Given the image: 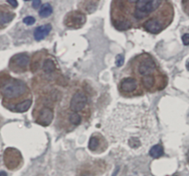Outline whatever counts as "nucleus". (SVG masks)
<instances>
[{
    "label": "nucleus",
    "instance_id": "0eeeda50",
    "mask_svg": "<svg viewBox=\"0 0 189 176\" xmlns=\"http://www.w3.org/2000/svg\"><path fill=\"white\" fill-rule=\"evenodd\" d=\"M85 22L86 16L80 11H70L64 19V24L70 29H79L85 24Z\"/></svg>",
    "mask_w": 189,
    "mask_h": 176
},
{
    "label": "nucleus",
    "instance_id": "cd10ccee",
    "mask_svg": "<svg viewBox=\"0 0 189 176\" xmlns=\"http://www.w3.org/2000/svg\"><path fill=\"white\" fill-rule=\"evenodd\" d=\"M0 176H7V174L5 172H0Z\"/></svg>",
    "mask_w": 189,
    "mask_h": 176
},
{
    "label": "nucleus",
    "instance_id": "f8f14e48",
    "mask_svg": "<svg viewBox=\"0 0 189 176\" xmlns=\"http://www.w3.org/2000/svg\"><path fill=\"white\" fill-rule=\"evenodd\" d=\"M138 87L139 85H138L137 80L134 78L129 77V78H124L120 82L119 90L123 94H134L137 90Z\"/></svg>",
    "mask_w": 189,
    "mask_h": 176
},
{
    "label": "nucleus",
    "instance_id": "dca6fc26",
    "mask_svg": "<svg viewBox=\"0 0 189 176\" xmlns=\"http://www.w3.org/2000/svg\"><path fill=\"white\" fill-rule=\"evenodd\" d=\"M32 99H26L24 101H22L21 103H16L13 107H12V110L14 112H17V113H25L29 110V108L31 107L32 105Z\"/></svg>",
    "mask_w": 189,
    "mask_h": 176
},
{
    "label": "nucleus",
    "instance_id": "bb28decb",
    "mask_svg": "<svg viewBox=\"0 0 189 176\" xmlns=\"http://www.w3.org/2000/svg\"><path fill=\"white\" fill-rule=\"evenodd\" d=\"M8 4H10L12 6H14V7H17L18 6V2L17 1H15V0H8V1H6Z\"/></svg>",
    "mask_w": 189,
    "mask_h": 176
},
{
    "label": "nucleus",
    "instance_id": "b1692460",
    "mask_svg": "<svg viewBox=\"0 0 189 176\" xmlns=\"http://www.w3.org/2000/svg\"><path fill=\"white\" fill-rule=\"evenodd\" d=\"M124 61H125V59L123 57V56H122V55H118V56L116 57V65H117V66L123 65H124Z\"/></svg>",
    "mask_w": 189,
    "mask_h": 176
},
{
    "label": "nucleus",
    "instance_id": "9b49d317",
    "mask_svg": "<svg viewBox=\"0 0 189 176\" xmlns=\"http://www.w3.org/2000/svg\"><path fill=\"white\" fill-rule=\"evenodd\" d=\"M108 147L106 139L100 134H94L90 136L89 141V149L94 153L103 152Z\"/></svg>",
    "mask_w": 189,
    "mask_h": 176
},
{
    "label": "nucleus",
    "instance_id": "5701e85b",
    "mask_svg": "<svg viewBox=\"0 0 189 176\" xmlns=\"http://www.w3.org/2000/svg\"><path fill=\"white\" fill-rule=\"evenodd\" d=\"M23 22L26 24V25H28V26H31V25H33L34 23H35V19L33 18V17H26V18H24V19H23Z\"/></svg>",
    "mask_w": 189,
    "mask_h": 176
},
{
    "label": "nucleus",
    "instance_id": "f03ea898",
    "mask_svg": "<svg viewBox=\"0 0 189 176\" xmlns=\"http://www.w3.org/2000/svg\"><path fill=\"white\" fill-rule=\"evenodd\" d=\"M28 92L29 89L27 85L23 81L19 79L9 80L2 88V94L6 100H17L19 98H25Z\"/></svg>",
    "mask_w": 189,
    "mask_h": 176
},
{
    "label": "nucleus",
    "instance_id": "c85d7f7f",
    "mask_svg": "<svg viewBox=\"0 0 189 176\" xmlns=\"http://www.w3.org/2000/svg\"><path fill=\"white\" fill-rule=\"evenodd\" d=\"M187 68H188V69H189V61H188V62H187Z\"/></svg>",
    "mask_w": 189,
    "mask_h": 176
},
{
    "label": "nucleus",
    "instance_id": "ddd939ff",
    "mask_svg": "<svg viewBox=\"0 0 189 176\" xmlns=\"http://www.w3.org/2000/svg\"><path fill=\"white\" fill-rule=\"evenodd\" d=\"M141 84L143 88L148 91L156 90L157 87V77L155 75L145 76L141 78Z\"/></svg>",
    "mask_w": 189,
    "mask_h": 176
},
{
    "label": "nucleus",
    "instance_id": "6e6552de",
    "mask_svg": "<svg viewBox=\"0 0 189 176\" xmlns=\"http://www.w3.org/2000/svg\"><path fill=\"white\" fill-rule=\"evenodd\" d=\"M30 57L27 54L21 53L15 55L9 61V67L16 73H23L27 70Z\"/></svg>",
    "mask_w": 189,
    "mask_h": 176
},
{
    "label": "nucleus",
    "instance_id": "4be33fe9",
    "mask_svg": "<svg viewBox=\"0 0 189 176\" xmlns=\"http://www.w3.org/2000/svg\"><path fill=\"white\" fill-rule=\"evenodd\" d=\"M52 6L49 4H44L43 5V6L40 9L39 15L41 18H47L52 14Z\"/></svg>",
    "mask_w": 189,
    "mask_h": 176
},
{
    "label": "nucleus",
    "instance_id": "f257e3e1",
    "mask_svg": "<svg viewBox=\"0 0 189 176\" xmlns=\"http://www.w3.org/2000/svg\"><path fill=\"white\" fill-rule=\"evenodd\" d=\"M154 127L152 116L146 108L118 104L107 118L103 130L112 143L139 154L157 141Z\"/></svg>",
    "mask_w": 189,
    "mask_h": 176
},
{
    "label": "nucleus",
    "instance_id": "6ab92c4d",
    "mask_svg": "<svg viewBox=\"0 0 189 176\" xmlns=\"http://www.w3.org/2000/svg\"><path fill=\"white\" fill-rule=\"evenodd\" d=\"M57 69V66H56V64L55 62L52 60L51 58L45 59L44 61V64H43V70L45 74H52L56 71Z\"/></svg>",
    "mask_w": 189,
    "mask_h": 176
},
{
    "label": "nucleus",
    "instance_id": "f3484780",
    "mask_svg": "<svg viewBox=\"0 0 189 176\" xmlns=\"http://www.w3.org/2000/svg\"><path fill=\"white\" fill-rule=\"evenodd\" d=\"M15 18V14L8 10L0 11V27L9 23Z\"/></svg>",
    "mask_w": 189,
    "mask_h": 176
},
{
    "label": "nucleus",
    "instance_id": "1a4fd4ad",
    "mask_svg": "<svg viewBox=\"0 0 189 176\" xmlns=\"http://www.w3.org/2000/svg\"><path fill=\"white\" fill-rule=\"evenodd\" d=\"M88 103V98L82 91H77L73 94L69 103V111L78 113L84 110Z\"/></svg>",
    "mask_w": 189,
    "mask_h": 176
},
{
    "label": "nucleus",
    "instance_id": "412c9836",
    "mask_svg": "<svg viewBox=\"0 0 189 176\" xmlns=\"http://www.w3.org/2000/svg\"><path fill=\"white\" fill-rule=\"evenodd\" d=\"M82 3L86 5V6H82V9L87 13H92L97 8V5L99 2L98 1H84Z\"/></svg>",
    "mask_w": 189,
    "mask_h": 176
},
{
    "label": "nucleus",
    "instance_id": "393cba45",
    "mask_svg": "<svg viewBox=\"0 0 189 176\" xmlns=\"http://www.w3.org/2000/svg\"><path fill=\"white\" fill-rule=\"evenodd\" d=\"M182 41L185 45H189V33H186L182 37Z\"/></svg>",
    "mask_w": 189,
    "mask_h": 176
},
{
    "label": "nucleus",
    "instance_id": "20e7f679",
    "mask_svg": "<svg viewBox=\"0 0 189 176\" xmlns=\"http://www.w3.org/2000/svg\"><path fill=\"white\" fill-rule=\"evenodd\" d=\"M134 62V71L140 78L153 75L157 71L155 61L148 54H142L139 57H136Z\"/></svg>",
    "mask_w": 189,
    "mask_h": 176
},
{
    "label": "nucleus",
    "instance_id": "9d476101",
    "mask_svg": "<svg viewBox=\"0 0 189 176\" xmlns=\"http://www.w3.org/2000/svg\"><path fill=\"white\" fill-rule=\"evenodd\" d=\"M163 19H164L161 18V16H154V17L147 19L143 23V27L149 33L157 34L159 32H161L166 26Z\"/></svg>",
    "mask_w": 189,
    "mask_h": 176
},
{
    "label": "nucleus",
    "instance_id": "aec40b11",
    "mask_svg": "<svg viewBox=\"0 0 189 176\" xmlns=\"http://www.w3.org/2000/svg\"><path fill=\"white\" fill-rule=\"evenodd\" d=\"M164 151H163V147L160 144L154 145L153 147H151V149H149V155L150 157H152L153 159H158L160 157H162L163 155Z\"/></svg>",
    "mask_w": 189,
    "mask_h": 176
},
{
    "label": "nucleus",
    "instance_id": "39448f33",
    "mask_svg": "<svg viewBox=\"0 0 189 176\" xmlns=\"http://www.w3.org/2000/svg\"><path fill=\"white\" fill-rule=\"evenodd\" d=\"M46 102H42V103L39 102L37 106L34 108V111H33L34 121L37 124L44 125V126L49 125L52 123L53 118H54L53 109L48 104L50 103H47Z\"/></svg>",
    "mask_w": 189,
    "mask_h": 176
},
{
    "label": "nucleus",
    "instance_id": "c756f323",
    "mask_svg": "<svg viewBox=\"0 0 189 176\" xmlns=\"http://www.w3.org/2000/svg\"><path fill=\"white\" fill-rule=\"evenodd\" d=\"M187 3H188V4H189V2H187Z\"/></svg>",
    "mask_w": 189,
    "mask_h": 176
},
{
    "label": "nucleus",
    "instance_id": "423d86ee",
    "mask_svg": "<svg viewBox=\"0 0 189 176\" xmlns=\"http://www.w3.org/2000/svg\"><path fill=\"white\" fill-rule=\"evenodd\" d=\"M22 161L20 152L13 148H8L4 152V163L9 170L17 169Z\"/></svg>",
    "mask_w": 189,
    "mask_h": 176
},
{
    "label": "nucleus",
    "instance_id": "7ed1b4c3",
    "mask_svg": "<svg viewBox=\"0 0 189 176\" xmlns=\"http://www.w3.org/2000/svg\"><path fill=\"white\" fill-rule=\"evenodd\" d=\"M162 4L159 0H139L135 1V8L132 13L136 20H141L155 12Z\"/></svg>",
    "mask_w": 189,
    "mask_h": 176
},
{
    "label": "nucleus",
    "instance_id": "4468645a",
    "mask_svg": "<svg viewBox=\"0 0 189 176\" xmlns=\"http://www.w3.org/2000/svg\"><path fill=\"white\" fill-rule=\"evenodd\" d=\"M51 31V25L50 24H45L43 26H40L38 28H36V30L34 31V38L36 41H41L43 39H44L48 33Z\"/></svg>",
    "mask_w": 189,
    "mask_h": 176
},
{
    "label": "nucleus",
    "instance_id": "2eb2a0df",
    "mask_svg": "<svg viewBox=\"0 0 189 176\" xmlns=\"http://www.w3.org/2000/svg\"><path fill=\"white\" fill-rule=\"evenodd\" d=\"M113 23L117 30L126 31L132 28V22L127 19H113Z\"/></svg>",
    "mask_w": 189,
    "mask_h": 176
},
{
    "label": "nucleus",
    "instance_id": "a211bd4d",
    "mask_svg": "<svg viewBox=\"0 0 189 176\" xmlns=\"http://www.w3.org/2000/svg\"><path fill=\"white\" fill-rule=\"evenodd\" d=\"M66 117H67V120H68V123L73 126H77L81 123V116L78 113L68 111L66 113Z\"/></svg>",
    "mask_w": 189,
    "mask_h": 176
},
{
    "label": "nucleus",
    "instance_id": "a878e982",
    "mask_svg": "<svg viewBox=\"0 0 189 176\" xmlns=\"http://www.w3.org/2000/svg\"><path fill=\"white\" fill-rule=\"evenodd\" d=\"M40 6H42V1H40V0H36V1L32 2V7L33 8L37 9V8L40 7Z\"/></svg>",
    "mask_w": 189,
    "mask_h": 176
}]
</instances>
